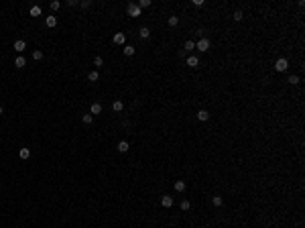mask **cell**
I'll return each mask as SVG.
<instances>
[{
    "instance_id": "obj_29",
    "label": "cell",
    "mask_w": 305,
    "mask_h": 228,
    "mask_svg": "<svg viewBox=\"0 0 305 228\" xmlns=\"http://www.w3.org/2000/svg\"><path fill=\"white\" fill-rule=\"evenodd\" d=\"M289 84L297 86V84H299V78H297V75H291V78H289Z\"/></svg>"
},
{
    "instance_id": "obj_22",
    "label": "cell",
    "mask_w": 305,
    "mask_h": 228,
    "mask_svg": "<svg viewBox=\"0 0 305 228\" xmlns=\"http://www.w3.org/2000/svg\"><path fill=\"white\" fill-rule=\"evenodd\" d=\"M31 16H41V6H33V8H31Z\"/></svg>"
},
{
    "instance_id": "obj_31",
    "label": "cell",
    "mask_w": 305,
    "mask_h": 228,
    "mask_svg": "<svg viewBox=\"0 0 305 228\" xmlns=\"http://www.w3.org/2000/svg\"><path fill=\"white\" fill-rule=\"evenodd\" d=\"M0 114H2V106H0Z\"/></svg>"
},
{
    "instance_id": "obj_17",
    "label": "cell",
    "mask_w": 305,
    "mask_h": 228,
    "mask_svg": "<svg viewBox=\"0 0 305 228\" xmlns=\"http://www.w3.org/2000/svg\"><path fill=\"white\" fill-rule=\"evenodd\" d=\"M173 188H175L177 192H183V189H185V181H181V179L175 181V185H173Z\"/></svg>"
},
{
    "instance_id": "obj_19",
    "label": "cell",
    "mask_w": 305,
    "mask_h": 228,
    "mask_svg": "<svg viewBox=\"0 0 305 228\" xmlns=\"http://www.w3.org/2000/svg\"><path fill=\"white\" fill-rule=\"evenodd\" d=\"M88 80H90V81H98V80H100V75H98V71H90Z\"/></svg>"
},
{
    "instance_id": "obj_8",
    "label": "cell",
    "mask_w": 305,
    "mask_h": 228,
    "mask_svg": "<svg viewBox=\"0 0 305 228\" xmlns=\"http://www.w3.org/2000/svg\"><path fill=\"white\" fill-rule=\"evenodd\" d=\"M128 149H130V143L128 141H120V143H118V151H120V153H126Z\"/></svg>"
},
{
    "instance_id": "obj_16",
    "label": "cell",
    "mask_w": 305,
    "mask_h": 228,
    "mask_svg": "<svg viewBox=\"0 0 305 228\" xmlns=\"http://www.w3.org/2000/svg\"><path fill=\"white\" fill-rule=\"evenodd\" d=\"M138 35H141L142 39H149V37H151V31H149V29H147V27H142L141 31H138Z\"/></svg>"
},
{
    "instance_id": "obj_4",
    "label": "cell",
    "mask_w": 305,
    "mask_h": 228,
    "mask_svg": "<svg viewBox=\"0 0 305 228\" xmlns=\"http://www.w3.org/2000/svg\"><path fill=\"white\" fill-rule=\"evenodd\" d=\"M14 49H16L19 53H22V51L27 49V43H25L22 39H16V41H14Z\"/></svg>"
},
{
    "instance_id": "obj_9",
    "label": "cell",
    "mask_w": 305,
    "mask_h": 228,
    "mask_svg": "<svg viewBox=\"0 0 305 228\" xmlns=\"http://www.w3.org/2000/svg\"><path fill=\"white\" fill-rule=\"evenodd\" d=\"M90 114H92V116H94V114H102V106L98 104V102H94V104H92V108H90Z\"/></svg>"
},
{
    "instance_id": "obj_27",
    "label": "cell",
    "mask_w": 305,
    "mask_h": 228,
    "mask_svg": "<svg viewBox=\"0 0 305 228\" xmlns=\"http://www.w3.org/2000/svg\"><path fill=\"white\" fill-rule=\"evenodd\" d=\"M102 63H104V59H102V57H94V65H96V67H102Z\"/></svg>"
},
{
    "instance_id": "obj_24",
    "label": "cell",
    "mask_w": 305,
    "mask_h": 228,
    "mask_svg": "<svg viewBox=\"0 0 305 228\" xmlns=\"http://www.w3.org/2000/svg\"><path fill=\"white\" fill-rule=\"evenodd\" d=\"M212 204H214V206H222V198H220V195H214V198H212Z\"/></svg>"
},
{
    "instance_id": "obj_20",
    "label": "cell",
    "mask_w": 305,
    "mask_h": 228,
    "mask_svg": "<svg viewBox=\"0 0 305 228\" xmlns=\"http://www.w3.org/2000/svg\"><path fill=\"white\" fill-rule=\"evenodd\" d=\"M81 120L86 122V124H92V120H94V116H92V114H83V116H81Z\"/></svg>"
},
{
    "instance_id": "obj_26",
    "label": "cell",
    "mask_w": 305,
    "mask_h": 228,
    "mask_svg": "<svg viewBox=\"0 0 305 228\" xmlns=\"http://www.w3.org/2000/svg\"><path fill=\"white\" fill-rule=\"evenodd\" d=\"M189 208H191V204H189L187 200H185V202H181V210H183V212H187Z\"/></svg>"
},
{
    "instance_id": "obj_11",
    "label": "cell",
    "mask_w": 305,
    "mask_h": 228,
    "mask_svg": "<svg viewBox=\"0 0 305 228\" xmlns=\"http://www.w3.org/2000/svg\"><path fill=\"white\" fill-rule=\"evenodd\" d=\"M45 25H47L49 29H53L55 25H57V19H55V16H47V19H45Z\"/></svg>"
},
{
    "instance_id": "obj_28",
    "label": "cell",
    "mask_w": 305,
    "mask_h": 228,
    "mask_svg": "<svg viewBox=\"0 0 305 228\" xmlns=\"http://www.w3.org/2000/svg\"><path fill=\"white\" fill-rule=\"evenodd\" d=\"M59 8H61V2H57V0L51 2V10H59Z\"/></svg>"
},
{
    "instance_id": "obj_6",
    "label": "cell",
    "mask_w": 305,
    "mask_h": 228,
    "mask_svg": "<svg viewBox=\"0 0 305 228\" xmlns=\"http://www.w3.org/2000/svg\"><path fill=\"white\" fill-rule=\"evenodd\" d=\"M124 41H126V35L124 33H116L114 35V43L116 45H124Z\"/></svg>"
},
{
    "instance_id": "obj_5",
    "label": "cell",
    "mask_w": 305,
    "mask_h": 228,
    "mask_svg": "<svg viewBox=\"0 0 305 228\" xmlns=\"http://www.w3.org/2000/svg\"><path fill=\"white\" fill-rule=\"evenodd\" d=\"M161 204H163V208H171V206H173V198H171V195H163Z\"/></svg>"
},
{
    "instance_id": "obj_21",
    "label": "cell",
    "mask_w": 305,
    "mask_h": 228,
    "mask_svg": "<svg viewBox=\"0 0 305 228\" xmlns=\"http://www.w3.org/2000/svg\"><path fill=\"white\" fill-rule=\"evenodd\" d=\"M33 59H35V61H41V59H43V53H41L39 49H35V51H33Z\"/></svg>"
},
{
    "instance_id": "obj_15",
    "label": "cell",
    "mask_w": 305,
    "mask_h": 228,
    "mask_svg": "<svg viewBox=\"0 0 305 228\" xmlns=\"http://www.w3.org/2000/svg\"><path fill=\"white\" fill-rule=\"evenodd\" d=\"M19 155H20V159H29V157H31V151L25 147V149H20V151H19Z\"/></svg>"
},
{
    "instance_id": "obj_10",
    "label": "cell",
    "mask_w": 305,
    "mask_h": 228,
    "mask_svg": "<svg viewBox=\"0 0 305 228\" xmlns=\"http://www.w3.org/2000/svg\"><path fill=\"white\" fill-rule=\"evenodd\" d=\"M14 65H16V67L20 69V67H25V65H27V59H25V57H20V55H19V57L14 59Z\"/></svg>"
},
{
    "instance_id": "obj_1",
    "label": "cell",
    "mask_w": 305,
    "mask_h": 228,
    "mask_svg": "<svg viewBox=\"0 0 305 228\" xmlns=\"http://www.w3.org/2000/svg\"><path fill=\"white\" fill-rule=\"evenodd\" d=\"M287 67H289V61L283 59V57H281V59H277V63H275V69H277V71H285Z\"/></svg>"
},
{
    "instance_id": "obj_18",
    "label": "cell",
    "mask_w": 305,
    "mask_h": 228,
    "mask_svg": "<svg viewBox=\"0 0 305 228\" xmlns=\"http://www.w3.org/2000/svg\"><path fill=\"white\" fill-rule=\"evenodd\" d=\"M179 25V16H169V27H177Z\"/></svg>"
},
{
    "instance_id": "obj_3",
    "label": "cell",
    "mask_w": 305,
    "mask_h": 228,
    "mask_svg": "<svg viewBox=\"0 0 305 228\" xmlns=\"http://www.w3.org/2000/svg\"><path fill=\"white\" fill-rule=\"evenodd\" d=\"M195 49H199V51H208V49H210V39H199V43L195 45Z\"/></svg>"
},
{
    "instance_id": "obj_12",
    "label": "cell",
    "mask_w": 305,
    "mask_h": 228,
    "mask_svg": "<svg viewBox=\"0 0 305 228\" xmlns=\"http://www.w3.org/2000/svg\"><path fill=\"white\" fill-rule=\"evenodd\" d=\"M122 51H124V55H126V57L134 55V47H132V45H124V49H122Z\"/></svg>"
},
{
    "instance_id": "obj_13",
    "label": "cell",
    "mask_w": 305,
    "mask_h": 228,
    "mask_svg": "<svg viewBox=\"0 0 305 228\" xmlns=\"http://www.w3.org/2000/svg\"><path fill=\"white\" fill-rule=\"evenodd\" d=\"M122 108H124V104H122L120 100H116V102H112V110H114V112H120Z\"/></svg>"
},
{
    "instance_id": "obj_30",
    "label": "cell",
    "mask_w": 305,
    "mask_h": 228,
    "mask_svg": "<svg viewBox=\"0 0 305 228\" xmlns=\"http://www.w3.org/2000/svg\"><path fill=\"white\" fill-rule=\"evenodd\" d=\"M234 20H242V10H236V12H234Z\"/></svg>"
},
{
    "instance_id": "obj_23",
    "label": "cell",
    "mask_w": 305,
    "mask_h": 228,
    "mask_svg": "<svg viewBox=\"0 0 305 228\" xmlns=\"http://www.w3.org/2000/svg\"><path fill=\"white\" fill-rule=\"evenodd\" d=\"M151 6V0H141V2H138V8H141V10H142V8H149Z\"/></svg>"
},
{
    "instance_id": "obj_7",
    "label": "cell",
    "mask_w": 305,
    "mask_h": 228,
    "mask_svg": "<svg viewBox=\"0 0 305 228\" xmlns=\"http://www.w3.org/2000/svg\"><path fill=\"white\" fill-rule=\"evenodd\" d=\"M197 120H202V122L210 120V112H208V110H199V112H197Z\"/></svg>"
},
{
    "instance_id": "obj_25",
    "label": "cell",
    "mask_w": 305,
    "mask_h": 228,
    "mask_svg": "<svg viewBox=\"0 0 305 228\" xmlns=\"http://www.w3.org/2000/svg\"><path fill=\"white\" fill-rule=\"evenodd\" d=\"M185 49H187V51H193V49H195V43H193V41H187V43H185Z\"/></svg>"
},
{
    "instance_id": "obj_14",
    "label": "cell",
    "mask_w": 305,
    "mask_h": 228,
    "mask_svg": "<svg viewBox=\"0 0 305 228\" xmlns=\"http://www.w3.org/2000/svg\"><path fill=\"white\" fill-rule=\"evenodd\" d=\"M187 65H189V67H197V65H199V59H197V57H187Z\"/></svg>"
},
{
    "instance_id": "obj_2",
    "label": "cell",
    "mask_w": 305,
    "mask_h": 228,
    "mask_svg": "<svg viewBox=\"0 0 305 228\" xmlns=\"http://www.w3.org/2000/svg\"><path fill=\"white\" fill-rule=\"evenodd\" d=\"M126 10H128V14H130V16H134V19H136V16H141V12H142L136 4H128V8H126Z\"/></svg>"
}]
</instances>
